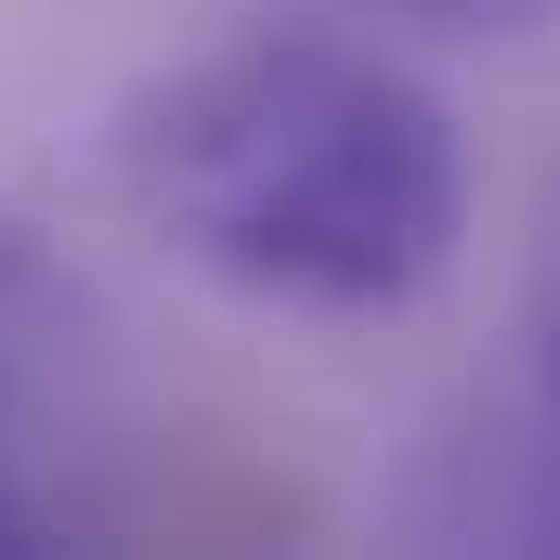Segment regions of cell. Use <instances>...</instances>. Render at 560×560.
<instances>
[{
	"label": "cell",
	"mask_w": 560,
	"mask_h": 560,
	"mask_svg": "<svg viewBox=\"0 0 560 560\" xmlns=\"http://www.w3.org/2000/svg\"><path fill=\"white\" fill-rule=\"evenodd\" d=\"M131 209L248 300L392 313L469 235V156L443 92L405 66L339 39H248L131 118Z\"/></svg>",
	"instance_id": "1"
},
{
	"label": "cell",
	"mask_w": 560,
	"mask_h": 560,
	"mask_svg": "<svg viewBox=\"0 0 560 560\" xmlns=\"http://www.w3.org/2000/svg\"><path fill=\"white\" fill-rule=\"evenodd\" d=\"M418 13H522V0H418Z\"/></svg>",
	"instance_id": "2"
},
{
	"label": "cell",
	"mask_w": 560,
	"mask_h": 560,
	"mask_svg": "<svg viewBox=\"0 0 560 560\" xmlns=\"http://www.w3.org/2000/svg\"><path fill=\"white\" fill-rule=\"evenodd\" d=\"M0 548H13V509H0Z\"/></svg>",
	"instance_id": "4"
},
{
	"label": "cell",
	"mask_w": 560,
	"mask_h": 560,
	"mask_svg": "<svg viewBox=\"0 0 560 560\" xmlns=\"http://www.w3.org/2000/svg\"><path fill=\"white\" fill-rule=\"evenodd\" d=\"M548 378H560V287H548Z\"/></svg>",
	"instance_id": "3"
}]
</instances>
